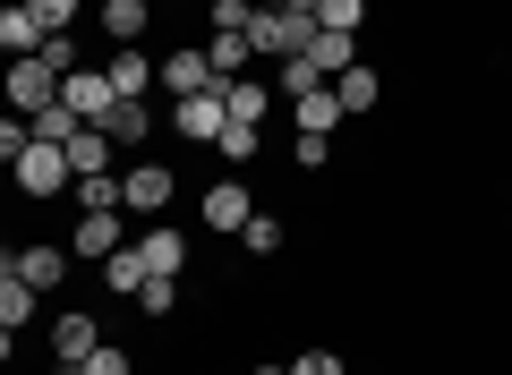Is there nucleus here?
I'll use <instances>...</instances> for the list:
<instances>
[{"label":"nucleus","mask_w":512,"mask_h":375,"mask_svg":"<svg viewBox=\"0 0 512 375\" xmlns=\"http://www.w3.org/2000/svg\"><path fill=\"white\" fill-rule=\"evenodd\" d=\"M9 171H18V188L26 197H60V188H77V162H69V145H26L18 162H9Z\"/></svg>","instance_id":"f257e3e1"},{"label":"nucleus","mask_w":512,"mask_h":375,"mask_svg":"<svg viewBox=\"0 0 512 375\" xmlns=\"http://www.w3.org/2000/svg\"><path fill=\"white\" fill-rule=\"evenodd\" d=\"M60 103V69L52 60H9V111H18V120H43V111Z\"/></svg>","instance_id":"f03ea898"},{"label":"nucleus","mask_w":512,"mask_h":375,"mask_svg":"<svg viewBox=\"0 0 512 375\" xmlns=\"http://www.w3.org/2000/svg\"><path fill=\"white\" fill-rule=\"evenodd\" d=\"M60 103H69L86 128H103L111 111H120V86H111V69H69L60 77Z\"/></svg>","instance_id":"7ed1b4c3"},{"label":"nucleus","mask_w":512,"mask_h":375,"mask_svg":"<svg viewBox=\"0 0 512 375\" xmlns=\"http://www.w3.org/2000/svg\"><path fill=\"white\" fill-rule=\"evenodd\" d=\"M171 197H180V179H171V162H137V171L120 179V205H128L137 222H163V205H171Z\"/></svg>","instance_id":"20e7f679"},{"label":"nucleus","mask_w":512,"mask_h":375,"mask_svg":"<svg viewBox=\"0 0 512 375\" xmlns=\"http://www.w3.org/2000/svg\"><path fill=\"white\" fill-rule=\"evenodd\" d=\"M171 128L180 137H197V145H222V128H231V94H188V103H171Z\"/></svg>","instance_id":"39448f33"},{"label":"nucleus","mask_w":512,"mask_h":375,"mask_svg":"<svg viewBox=\"0 0 512 375\" xmlns=\"http://www.w3.org/2000/svg\"><path fill=\"white\" fill-rule=\"evenodd\" d=\"M248 222H256V197L239 188V179H214V188H205V231H214V239H239Z\"/></svg>","instance_id":"423d86ee"},{"label":"nucleus","mask_w":512,"mask_h":375,"mask_svg":"<svg viewBox=\"0 0 512 375\" xmlns=\"http://www.w3.org/2000/svg\"><path fill=\"white\" fill-rule=\"evenodd\" d=\"M0 273H18V282H35V290H60V282H69V248H43V239H26V248L0 256Z\"/></svg>","instance_id":"0eeeda50"},{"label":"nucleus","mask_w":512,"mask_h":375,"mask_svg":"<svg viewBox=\"0 0 512 375\" xmlns=\"http://www.w3.org/2000/svg\"><path fill=\"white\" fill-rule=\"evenodd\" d=\"M222 77H214V60L205 52H163V94L171 103H188V94H214Z\"/></svg>","instance_id":"6e6552de"},{"label":"nucleus","mask_w":512,"mask_h":375,"mask_svg":"<svg viewBox=\"0 0 512 375\" xmlns=\"http://www.w3.org/2000/svg\"><path fill=\"white\" fill-rule=\"evenodd\" d=\"M94 350H103V316H60L52 324V358L60 367H86Z\"/></svg>","instance_id":"1a4fd4ad"},{"label":"nucleus","mask_w":512,"mask_h":375,"mask_svg":"<svg viewBox=\"0 0 512 375\" xmlns=\"http://www.w3.org/2000/svg\"><path fill=\"white\" fill-rule=\"evenodd\" d=\"M35 299H43L35 282H18V273H0V324H9V333H0V350H9V358H18V333L35 324Z\"/></svg>","instance_id":"9d476101"},{"label":"nucleus","mask_w":512,"mask_h":375,"mask_svg":"<svg viewBox=\"0 0 512 375\" xmlns=\"http://www.w3.org/2000/svg\"><path fill=\"white\" fill-rule=\"evenodd\" d=\"M128 239H120V205H103V214H77V231H69V256H120Z\"/></svg>","instance_id":"9b49d317"},{"label":"nucleus","mask_w":512,"mask_h":375,"mask_svg":"<svg viewBox=\"0 0 512 375\" xmlns=\"http://www.w3.org/2000/svg\"><path fill=\"white\" fill-rule=\"evenodd\" d=\"M94 26H103L111 43H146V26H154V0H103V9H94Z\"/></svg>","instance_id":"f8f14e48"},{"label":"nucleus","mask_w":512,"mask_h":375,"mask_svg":"<svg viewBox=\"0 0 512 375\" xmlns=\"http://www.w3.org/2000/svg\"><path fill=\"white\" fill-rule=\"evenodd\" d=\"M0 43H9V60H35L43 43H52V26H43L26 0H9V9H0Z\"/></svg>","instance_id":"ddd939ff"},{"label":"nucleus","mask_w":512,"mask_h":375,"mask_svg":"<svg viewBox=\"0 0 512 375\" xmlns=\"http://www.w3.org/2000/svg\"><path fill=\"white\" fill-rule=\"evenodd\" d=\"M291 120H299V137H333L350 111H342V94H333V86H316V94H299V103H291Z\"/></svg>","instance_id":"4468645a"},{"label":"nucleus","mask_w":512,"mask_h":375,"mask_svg":"<svg viewBox=\"0 0 512 375\" xmlns=\"http://www.w3.org/2000/svg\"><path fill=\"white\" fill-rule=\"evenodd\" d=\"M103 69H111V86H120V103H146V94H154V77H163L146 52H111Z\"/></svg>","instance_id":"2eb2a0df"},{"label":"nucleus","mask_w":512,"mask_h":375,"mask_svg":"<svg viewBox=\"0 0 512 375\" xmlns=\"http://www.w3.org/2000/svg\"><path fill=\"white\" fill-rule=\"evenodd\" d=\"M333 94H342V111H350V120H367V111L384 103V77L359 60V69H342V77H333Z\"/></svg>","instance_id":"dca6fc26"},{"label":"nucleus","mask_w":512,"mask_h":375,"mask_svg":"<svg viewBox=\"0 0 512 375\" xmlns=\"http://www.w3.org/2000/svg\"><path fill=\"white\" fill-rule=\"evenodd\" d=\"M103 282H111V290H120V299H137V290H146V282H154V265H146V248H137V239H128V248H120V256H103Z\"/></svg>","instance_id":"f3484780"},{"label":"nucleus","mask_w":512,"mask_h":375,"mask_svg":"<svg viewBox=\"0 0 512 375\" xmlns=\"http://www.w3.org/2000/svg\"><path fill=\"white\" fill-rule=\"evenodd\" d=\"M111 145H120L111 128H77V137H69V162H77V179H103V171H111Z\"/></svg>","instance_id":"a211bd4d"},{"label":"nucleus","mask_w":512,"mask_h":375,"mask_svg":"<svg viewBox=\"0 0 512 375\" xmlns=\"http://www.w3.org/2000/svg\"><path fill=\"white\" fill-rule=\"evenodd\" d=\"M222 94H231V120H256V128H265V111L282 103V94L265 86V77H231V86H222Z\"/></svg>","instance_id":"6ab92c4d"},{"label":"nucleus","mask_w":512,"mask_h":375,"mask_svg":"<svg viewBox=\"0 0 512 375\" xmlns=\"http://www.w3.org/2000/svg\"><path fill=\"white\" fill-rule=\"evenodd\" d=\"M308 60L325 77H342V69H359V35H333V26H316V43H308Z\"/></svg>","instance_id":"aec40b11"},{"label":"nucleus","mask_w":512,"mask_h":375,"mask_svg":"<svg viewBox=\"0 0 512 375\" xmlns=\"http://www.w3.org/2000/svg\"><path fill=\"white\" fill-rule=\"evenodd\" d=\"M137 248H146V265H154V273H180V265H188V239H180V231H163V222H146V231H137Z\"/></svg>","instance_id":"412c9836"},{"label":"nucleus","mask_w":512,"mask_h":375,"mask_svg":"<svg viewBox=\"0 0 512 375\" xmlns=\"http://www.w3.org/2000/svg\"><path fill=\"white\" fill-rule=\"evenodd\" d=\"M205 60H214V77H222V86H231V77H248L256 43H248V35H205Z\"/></svg>","instance_id":"4be33fe9"},{"label":"nucleus","mask_w":512,"mask_h":375,"mask_svg":"<svg viewBox=\"0 0 512 375\" xmlns=\"http://www.w3.org/2000/svg\"><path fill=\"white\" fill-rule=\"evenodd\" d=\"M137 307H146V324H163V316H180V273H154V282L137 290Z\"/></svg>","instance_id":"5701e85b"},{"label":"nucleus","mask_w":512,"mask_h":375,"mask_svg":"<svg viewBox=\"0 0 512 375\" xmlns=\"http://www.w3.org/2000/svg\"><path fill=\"white\" fill-rule=\"evenodd\" d=\"M111 137H120V145H146V128H154V103H120V111H111Z\"/></svg>","instance_id":"b1692460"},{"label":"nucleus","mask_w":512,"mask_h":375,"mask_svg":"<svg viewBox=\"0 0 512 375\" xmlns=\"http://www.w3.org/2000/svg\"><path fill=\"white\" fill-rule=\"evenodd\" d=\"M316 26H333V35H359V26H367V0H316Z\"/></svg>","instance_id":"393cba45"},{"label":"nucleus","mask_w":512,"mask_h":375,"mask_svg":"<svg viewBox=\"0 0 512 375\" xmlns=\"http://www.w3.org/2000/svg\"><path fill=\"white\" fill-rule=\"evenodd\" d=\"M239 248L248 256H282V214H256L248 231H239Z\"/></svg>","instance_id":"a878e982"},{"label":"nucleus","mask_w":512,"mask_h":375,"mask_svg":"<svg viewBox=\"0 0 512 375\" xmlns=\"http://www.w3.org/2000/svg\"><path fill=\"white\" fill-rule=\"evenodd\" d=\"M256 145H265V128H256V120H231V128H222V162H256Z\"/></svg>","instance_id":"bb28decb"},{"label":"nucleus","mask_w":512,"mask_h":375,"mask_svg":"<svg viewBox=\"0 0 512 375\" xmlns=\"http://www.w3.org/2000/svg\"><path fill=\"white\" fill-rule=\"evenodd\" d=\"M103 205H120V179H77V214H103ZM120 214H128V205H120Z\"/></svg>","instance_id":"cd10ccee"},{"label":"nucleus","mask_w":512,"mask_h":375,"mask_svg":"<svg viewBox=\"0 0 512 375\" xmlns=\"http://www.w3.org/2000/svg\"><path fill=\"white\" fill-rule=\"evenodd\" d=\"M77 128H86V120H77L69 103H52V111H43V120H35V137H43V145H69Z\"/></svg>","instance_id":"c85d7f7f"},{"label":"nucleus","mask_w":512,"mask_h":375,"mask_svg":"<svg viewBox=\"0 0 512 375\" xmlns=\"http://www.w3.org/2000/svg\"><path fill=\"white\" fill-rule=\"evenodd\" d=\"M26 145H35V120H18V111H9V120H0V162H18Z\"/></svg>","instance_id":"c756f323"},{"label":"nucleus","mask_w":512,"mask_h":375,"mask_svg":"<svg viewBox=\"0 0 512 375\" xmlns=\"http://www.w3.org/2000/svg\"><path fill=\"white\" fill-rule=\"evenodd\" d=\"M291 375H350V367H342V350H299Z\"/></svg>","instance_id":"7c9ffc66"},{"label":"nucleus","mask_w":512,"mask_h":375,"mask_svg":"<svg viewBox=\"0 0 512 375\" xmlns=\"http://www.w3.org/2000/svg\"><path fill=\"white\" fill-rule=\"evenodd\" d=\"M26 9H35L52 35H69V26H77V0H26Z\"/></svg>","instance_id":"2f4dec72"},{"label":"nucleus","mask_w":512,"mask_h":375,"mask_svg":"<svg viewBox=\"0 0 512 375\" xmlns=\"http://www.w3.org/2000/svg\"><path fill=\"white\" fill-rule=\"evenodd\" d=\"M333 162V137H299V171H325Z\"/></svg>","instance_id":"473e14b6"},{"label":"nucleus","mask_w":512,"mask_h":375,"mask_svg":"<svg viewBox=\"0 0 512 375\" xmlns=\"http://www.w3.org/2000/svg\"><path fill=\"white\" fill-rule=\"evenodd\" d=\"M274 9H316V0H274Z\"/></svg>","instance_id":"72a5a7b5"},{"label":"nucleus","mask_w":512,"mask_h":375,"mask_svg":"<svg viewBox=\"0 0 512 375\" xmlns=\"http://www.w3.org/2000/svg\"><path fill=\"white\" fill-rule=\"evenodd\" d=\"M248 375H291V367H248Z\"/></svg>","instance_id":"f704fd0d"},{"label":"nucleus","mask_w":512,"mask_h":375,"mask_svg":"<svg viewBox=\"0 0 512 375\" xmlns=\"http://www.w3.org/2000/svg\"><path fill=\"white\" fill-rule=\"evenodd\" d=\"M265 9H274V0H265Z\"/></svg>","instance_id":"c9c22d12"}]
</instances>
